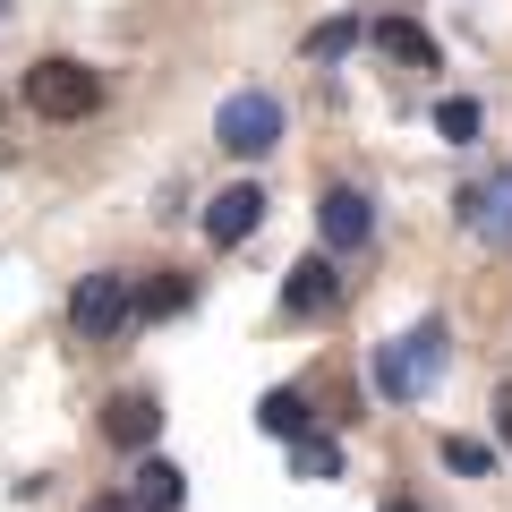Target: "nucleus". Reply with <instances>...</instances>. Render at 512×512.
Here are the masks:
<instances>
[{
  "instance_id": "obj_1",
  "label": "nucleus",
  "mask_w": 512,
  "mask_h": 512,
  "mask_svg": "<svg viewBox=\"0 0 512 512\" xmlns=\"http://www.w3.org/2000/svg\"><path fill=\"white\" fill-rule=\"evenodd\" d=\"M444 359H453V333H444V316H427V325H410L402 342L376 350V393L384 402H419L427 384L444 376Z\"/></svg>"
},
{
  "instance_id": "obj_2",
  "label": "nucleus",
  "mask_w": 512,
  "mask_h": 512,
  "mask_svg": "<svg viewBox=\"0 0 512 512\" xmlns=\"http://www.w3.org/2000/svg\"><path fill=\"white\" fill-rule=\"evenodd\" d=\"M26 111H35V120H94V111H103V77H94L86 60L52 52V60L26 69Z\"/></svg>"
},
{
  "instance_id": "obj_3",
  "label": "nucleus",
  "mask_w": 512,
  "mask_h": 512,
  "mask_svg": "<svg viewBox=\"0 0 512 512\" xmlns=\"http://www.w3.org/2000/svg\"><path fill=\"white\" fill-rule=\"evenodd\" d=\"M214 137H222V154L256 163V154H274V146H282V103H274L265 86H239V94H222V111H214Z\"/></svg>"
},
{
  "instance_id": "obj_4",
  "label": "nucleus",
  "mask_w": 512,
  "mask_h": 512,
  "mask_svg": "<svg viewBox=\"0 0 512 512\" xmlns=\"http://www.w3.org/2000/svg\"><path fill=\"white\" fill-rule=\"evenodd\" d=\"M69 325L86 333V342H120V333L137 325V282L128 274H86L69 291Z\"/></svg>"
},
{
  "instance_id": "obj_5",
  "label": "nucleus",
  "mask_w": 512,
  "mask_h": 512,
  "mask_svg": "<svg viewBox=\"0 0 512 512\" xmlns=\"http://www.w3.org/2000/svg\"><path fill=\"white\" fill-rule=\"evenodd\" d=\"M316 239H325L333 256L367 248V239H376V197H367V188H350V180H333L325 197H316Z\"/></svg>"
},
{
  "instance_id": "obj_6",
  "label": "nucleus",
  "mask_w": 512,
  "mask_h": 512,
  "mask_svg": "<svg viewBox=\"0 0 512 512\" xmlns=\"http://www.w3.org/2000/svg\"><path fill=\"white\" fill-rule=\"evenodd\" d=\"M453 214H461V231L470 239H487V248H512V163L504 171H487V180H470L453 197Z\"/></svg>"
},
{
  "instance_id": "obj_7",
  "label": "nucleus",
  "mask_w": 512,
  "mask_h": 512,
  "mask_svg": "<svg viewBox=\"0 0 512 512\" xmlns=\"http://www.w3.org/2000/svg\"><path fill=\"white\" fill-rule=\"evenodd\" d=\"M333 299H342V274H333V248L316 239V256H299L291 274H282V308L291 316H325Z\"/></svg>"
},
{
  "instance_id": "obj_8",
  "label": "nucleus",
  "mask_w": 512,
  "mask_h": 512,
  "mask_svg": "<svg viewBox=\"0 0 512 512\" xmlns=\"http://www.w3.org/2000/svg\"><path fill=\"white\" fill-rule=\"evenodd\" d=\"M256 222H265V188L256 180H231L214 205H205V239H214V248H239Z\"/></svg>"
},
{
  "instance_id": "obj_9",
  "label": "nucleus",
  "mask_w": 512,
  "mask_h": 512,
  "mask_svg": "<svg viewBox=\"0 0 512 512\" xmlns=\"http://www.w3.org/2000/svg\"><path fill=\"white\" fill-rule=\"evenodd\" d=\"M103 436L120 444V453H146V444L163 436V402H154V393H111L103 402Z\"/></svg>"
},
{
  "instance_id": "obj_10",
  "label": "nucleus",
  "mask_w": 512,
  "mask_h": 512,
  "mask_svg": "<svg viewBox=\"0 0 512 512\" xmlns=\"http://www.w3.org/2000/svg\"><path fill=\"white\" fill-rule=\"evenodd\" d=\"M128 495H137V512H180L188 504V470L163 453H146L137 470H128Z\"/></svg>"
},
{
  "instance_id": "obj_11",
  "label": "nucleus",
  "mask_w": 512,
  "mask_h": 512,
  "mask_svg": "<svg viewBox=\"0 0 512 512\" xmlns=\"http://www.w3.org/2000/svg\"><path fill=\"white\" fill-rule=\"evenodd\" d=\"M367 35H376L384 60H402V69H436V35H427L419 18H376Z\"/></svg>"
},
{
  "instance_id": "obj_12",
  "label": "nucleus",
  "mask_w": 512,
  "mask_h": 512,
  "mask_svg": "<svg viewBox=\"0 0 512 512\" xmlns=\"http://www.w3.org/2000/svg\"><path fill=\"white\" fill-rule=\"evenodd\" d=\"M256 427H265V436H308V393H299V384H274V393L256 402Z\"/></svg>"
},
{
  "instance_id": "obj_13",
  "label": "nucleus",
  "mask_w": 512,
  "mask_h": 512,
  "mask_svg": "<svg viewBox=\"0 0 512 512\" xmlns=\"http://www.w3.org/2000/svg\"><path fill=\"white\" fill-rule=\"evenodd\" d=\"M291 478H342V444L333 436H291Z\"/></svg>"
},
{
  "instance_id": "obj_14",
  "label": "nucleus",
  "mask_w": 512,
  "mask_h": 512,
  "mask_svg": "<svg viewBox=\"0 0 512 512\" xmlns=\"http://www.w3.org/2000/svg\"><path fill=\"white\" fill-rule=\"evenodd\" d=\"M436 128H444V146H478V128H487V111H478L470 94H444V103H436Z\"/></svg>"
},
{
  "instance_id": "obj_15",
  "label": "nucleus",
  "mask_w": 512,
  "mask_h": 512,
  "mask_svg": "<svg viewBox=\"0 0 512 512\" xmlns=\"http://www.w3.org/2000/svg\"><path fill=\"white\" fill-rule=\"evenodd\" d=\"M188 299H197V291H188V274H154L146 291H137V316H146V325H154V316H180Z\"/></svg>"
},
{
  "instance_id": "obj_16",
  "label": "nucleus",
  "mask_w": 512,
  "mask_h": 512,
  "mask_svg": "<svg viewBox=\"0 0 512 512\" xmlns=\"http://www.w3.org/2000/svg\"><path fill=\"white\" fill-rule=\"evenodd\" d=\"M359 35H367L359 18H325V26L308 35V60H342V52H359Z\"/></svg>"
},
{
  "instance_id": "obj_17",
  "label": "nucleus",
  "mask_w": 512,
  "mask_h": 512,
  "mask_svg": "<svg viewBox=\"0 0 512 512\" xmlns=\"http://www.w3.org/2000/svg\"><path fill=\"white\" fill-rule=\"evenodd\" d=\"M444 470H453V478H487L495 453H487L478 436H444Z\"/></svg>"
},
{
  "instance_id": "obj_18",
  "label": "nucleus",
  "mask_w": 512,
  "mask_h": 512,
  "mask_svg": "<svg viewBox=\"0 0 512 512\" xmlns=\"http://www.w3.org/2000/svg\"><path fill=\"white\" fill-rule=\"evenodd\" d=\"M86 512H137V495H128V487H111V495H86Z\"/></svg>"
},
{
  "instance_id": "obj_19",
  "label": "nucleus",
  "mask_w": 512,
  "mask_h": 512,
  "mask_svg": "<svg viewBox=\"0 0 512 512\" xmlns=\"http://www.w3.org/2000/svg\"><path fill=\"white\" fill-rule=\"evenodd\" d=\"M495 436L512 444V384H504V393H495Z\"/></svg>"
},
{
  "instance_id": "obj_20",
  "label": "nucleus",
  "mask_w": 512,
  "mask_h": 512,
  "mask_svg": "<svg viewBox=\"0 0 512 512\" xmlns=\"http://www.w3.org/2000/svg\"><path fill=\"white\" fill-rule=\"evenodd\" d=\"M384 512H419V504H410V495H393V504H384Z\"/></svg>"
},
{
  "instance_id": "obj_21",
  "label": "nucleus",
  "mask_w": 512,
  "mask_h": 512,
  "mask_svg": "<svg viewBox=\"0 0 512 512\" xmlns=\"http://www.w3.org/2000/svg\"><path fill=\"white\" fill-rule=\"evenodd\" d=\"M0 9H9V0H0Z\"/></svg>"
}]
</instances>
